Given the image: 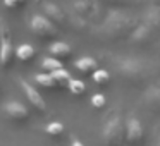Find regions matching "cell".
<instances>
[{"label": "cell", "mask_w": 160, "mask_h": 146, "mask_svg": "<svg viewBox=\"0 0 160 146\" xmlns=\"http://www.w3.org/2000/svg\"><path fill=\"white\" fill-rule=\"evenodd\" d=\"M153 2H158V4H160V0H153Z\"/></svg>", "instance_id": "obj_26"}, {"label": "cell", "mask_w": 160, "mask_h": 146, "mask_svg": "<svg viewBox=\"0 0 160 146\" xmlns=\"http://www.w3.org/2000/svg\"><path fill=\"white\" fill-rule=\"evenodd\" d=\"M19 84H21V90L24 91V96L28 98V101H29V103H31L38 112H42V114H43V112L47 110V103H45V100L40 96V93L28 83V81H24V79H19Z\"/></svg>", "instance_id": "obj_7"}, {"label": "cell", "mask_w": 160, "mask_h": 146, "mask_svg": "<svg viewBox=\"0 0 160 146\" xmlns=\"http://www.w3.org/2000/svg\"><path fill=\"white\" fill-rule=\"evenodd\" d=\"M105 2H124V0H105Z\"/></svg>", "instance_id": "obj_25"}, {"label": "cell", "mask_w": 160, "mask_h": 146, "mask_svg": "<svg viewBox=\"0 0 160 146\" xmlns=\"http://www.w3.org/2000/svg\"><path fill=\"white\" fill-rule=\"evenodd\" d=\"M126 139L129 144H138L143 139V125L136 117H129L126 120Z\"/></svg>", "instance_id": "obj_8"}, {"label": "cell", "mask_w": 160, "mask_h": 146, "mask_svg": "<svg viewBox=\"0 0 160 146\" xmlns=\"http://www.w3.org/2000/svg\"><path fill=\"white\" fill-rule=\"evenodd\" d=\"M52 77L57 83V86H66V84L69 86V83H71V76L66 69H59L55 72H52Z\"/></svg>", "instance_id": "obj_14"}, {"label": "cell", "mask_w": 160, "mask_h": 146, "mask_svg": "<svg viewBox=\"0 0 160 146\" xmlns=\"http://www.w3.org/2000/svg\"><path fill=\"white\" fill-rule=\"evenodd\" d=\"M4 112H5V115H7V119H11L16 124H22V122H26L29 119V110L22 103H19V101H11V103H7L4 107Z\"/></svg>", "instance_id": "obj_6"}, {"label": "cell", "mask_w": 160, "mask_h": 146, "mask_svg": "<svg viewBox=\"0 0 160 146\" xmlns=\"http://www.w3.org/2000/svg\"><path fill=\"white\" fill-rule=\"evenodd\" d=\"M119 71L124 77L131 81H139L145 79L150 74V67L146 60H141L138 57H131V59H124L119 62Z\"/></svg>", "instance_id": "obj_2"}, {"label": "cell", "mask_w": 160, "mask_h": 146, "mask_svg": "<svg viewBox=\"0 0 160 146\" xmlns=\"http://www.w3.org/2000/svg\"><path fill=\"white\" fill-rule=\"evenodd\" d=\"M64 132V125L60 122H52V124L47 125V134L52 136V138H59Z\"/></svg>", "instance_id": "obj_17"}, {"label": "cell", "mask_w": 160, "mask_h": 146, "mask_svg": "<svg viewBox=\"0 0 160 146\" xmlns=\"http://www.w3.org/2000/svg\"><path fill=\"white\" fill-rule=\"evenodd\" d=\"M35 81L40 84V86L47 88V90H52V88L57 86V83L53 81L52 74H38V76L35 77Z\"/></svg>", "instance_id": "obj_15"}, {"label": "cell", "mask_w": 160, "mask_h": 146, "mask_svg": "<svg viewBox=\"0 0 160 146\" xmlns=\"http://www.w3.org/2000/svg\"><path fill=\"white\" fill-rule=\"evenodd\" d=\"M124 131H126V122H122L121 114H115V115H112L107 120V124H105L103 138L108 144H119V143L122 141Z\"/></svg>", "instance_id": "obj_4"}, {"label": "cell", "mask_w": 160, "mask_h": 146, "mask_svg": "<svg viewBox=\"0 0 160 146\" xmlns=\"http://www.w3.org/2000/svg\"><path fill=\"white\" fill-rule=\"evenodd\" d=\"M76 69L83 74L95 72V71H97V62H95V59H91V57H83V59H79L76 62Z\"/></svg>", "instance_id": "obj_13"}, {"label": "cell", "mask_w": 160, "mask_h": 146, "mask_svg": "<svg viewBox=\"0 0 160 146\" xmlns=\"http://www.w3.org/2000/svg\"><path fill=\"white\" fill-rule=\"evenodd\" d=\"M14 57H16V50L12 46L7 24L0 17V66H2V69H9L14 62Z\"/></svg>", "instance_id": "obj_3"}, {"label": "cell", "mask_w": 160, "mask_h": 146, "mask_svg": "<svg viewBox=\"0 0 160 146\" xmlns=\"http://www.w3.org/2000/svg\"><path fill=\"white\" fill-rule=\"evenodd\" d=\"M69 90H71V93L72 95H83L84 93V83H81V81H78V79H71V83H69Z\"/></svg>", "instance_id": "obj_19"}, {"label": "cell", "mask_w": 160, "mask_h": 146, "mask_svg": "<svg viewBox=\"0 0 160 146\" xmlns=\"http://www.w3.org/2000/svg\"><path fill=\"white\" fill-rule=\"evenodd\" d=\"M143 24L150 26L152 29H160V5H153V7L146 9L145 16H143Z\"/></svg>", "instance_id": "obj_9"}, {"label": "cell", "mask_w": 160, "mask_h": 146, "mask_svg": "<svg viewBox=\"0 0 160 146\" xmlns=\"http://www.w3.org/2000/svg\"><path fill=\"white\" fill-rule=\"evenodd\" d=\"M42 66H43V69H47L50 74L55 72V71H59V69H64L62 64H60V60H59V59H53V57H48V59H45Z\"/></svg>", "instance_id": "obj_16"}, {"label": "cell", "mask_w": 160, "mask_h": 146, "mask_svg": "<svg viewBox=\"0 0 160 146\" xmlns=\"http://www.w3.org/2000/svg\"><path fill=\"white\" fill-rule=\"evenodd\" d=\"M145 101L152 108H160V83L153 84L152 88H148L145 93Z\"/></svg>", "instance_id": "obj_11"}, {"label": "cell", "mask_w": 160, "mask_h": 146, "mask_svg": "<svg viewBox=\"0 0 160 146\" xmlns=\"http://www.w3.org/2000/svg\"><path fill=\"white\" fill-rule=\"evenodd\" d=\"M31 31L40 40H52L57 36V28L48 17L45 16H35L31 19Z\"/></svg>", "instance_id": "obj_5"}, {"label": "cell", "mask_w": 160, "mask_h": 146, "mask_svg": "<svg viewBox=\"0 0 160 146\" xmlns=\"http://www.w3.org/2000/svg\"><path fill=\"white\" fill-rule=\"evenodd\" d=\"M103 35L110 40H119L124 38L126 35L132 33L136 29V19L129 12L122 11H114L107 16L103 21Z\"/></svg>", "instance_id": "obj_1"}, {"label": "cell", "mask_w": 160, "mask_h": 146, "mask_svg": "<svg viewBox=\"0 0 160 146\" xmlns=\"http://www.w3.org/2000/svg\"><path fill=\"white\" fill-rule=\"evenodd\" d=\"M71 52H72V48L64 41H55L50 45V53H52L53 59H67Z\"/></svg>", "instance_id": "obj_10"}, {"label": "cell", "mask_w": 160, "mask_h": 146, "mask_svg": "<svg viewBox=\"0 0 160 146\" xmlns=\"http://www.w3.org/2000/svg\"><path fill=\"white\" fill-rule=\"evenodd\" d=\"M91 105H93L95 108H102L105 105V98L103 95H93V98H91Z\"/></svg>", "instance_id": "obj_22"}, {"label": "cell", "mask_w": 160, "mask_h": 146, "mask_svg": "<svg viewBox=\"0 0 160 146\" xmlns=\"http://www.w3.org/2000/svg\"><path fill=\"white\" fill-rule=\"evenodd\" d=\"M4 4L7 9H19L26 4V0H4Z\"/></svg>", "instance_id": "obj_21"}, {"label": "cell", "mask_w": 160, "mask_h": 146, "mask_svg": "<svg viewBox=\"0 0 160 146\" xmlns=\"http://www.w3.org/2000/svg\"><path fill=\"white\" fill-rule=\"evenodd\" d=\"M71 146H86V144H83V143H81L79 139H72V143H71Z\"/></svg>", "instance_id": "obj_23"}, {"label": "cell", "mask_w": 160, "mask_h": 146, "mask_svg": "<svg viewBox=\"0 0 160 146\" xmlns=\"http://www.w3.org/2000/svg\"><path fill=\"white\" fill-rule=\"evenodd\" d=\"M35 57V48L31 45H19L16 48V59L21 62H29Z\"/></svg>", "instance_id": "obj_12"}, {"label": "cell", "mask_w": 160, "mask_h": 146, "mask_svg": "<svg viewBox=\"0 0 160 146\" xmlns=\"http://www.w3.org/2000/svg\"><path fill=\"white\" fill-rule=\"evenodd\" d=\"M47 12H50V17H53L55 21H62V12H60L59 7H55V5H47Z\"/></svg>", "instance_id": "obj_20"}, {"label": "cell", "mask_w": 160, "mask_h": 146, "mask_svg": "<svg viewBox=\"0 0 160 146\" xmlns=\"http://www.w3.org/2000/svg\"><path fill=\"white\" fill-rule=\"evenodd\" d=\"M157 146H160V129H158V132H157Z\"/></svg>", "instance_id": "obj_24"}, {"label": "cell", "mask_w": 160, "mask_h": 146, "mask_svg": "<svg viewBox=\"0 0 160 146\" xmlns=\"http://www.w3.org/2000/svg\"><path fill=\"white\" fill-rule=\"evenodd\" d=\"M93 79H95L97 84H107L108 79H110V74H108L105 69H97L93 72Z\"/></svg>", "instance_id": "obj_18"}]
</instances>
